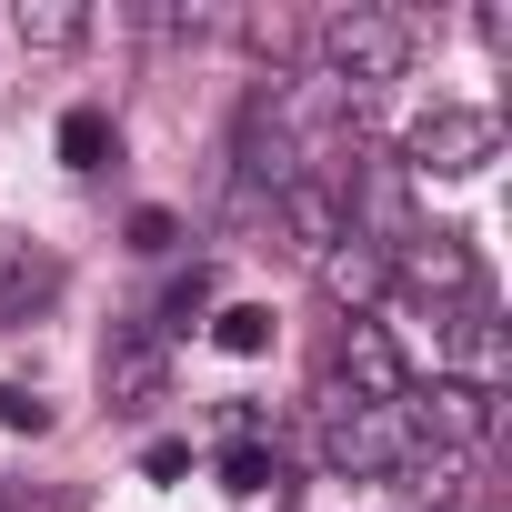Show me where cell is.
I'll return each instance as SVG.
<instances>
[{"instance_id": "cell-1", "label": "cell", "mask_w": 512, "mask_h": 512, "mask_svg": "<svg viewBox=\"0 0 512 512\" xmlns=\"http://www.w3.org/2000/svg\"><path fill=\"white\" fill-rule=\"evenodd\" d=\"M412 51H422V21L372 11V0H352V11H322V21H312V71H322L342 101L392 91V81L412 71Z\"/></svg>"}, {"instance_id": "cell-2", "label": "cell", "mask_w": 512, "mask_h": 512, "mask_svg": "<svg viewBox=\"0 0 512 512\" xmlns=\"http://www.w3.org/2000/svg\"><path fill=\"white\" fill-rule=\"evenodd\" d=\"M312 442H322V462L332 472H352V482H402L432 442L402 422V402H352L342 382L312 402Z\"/></svg>"}, {"instance_id": "cell-3", "label": "cell", "mask_w": 512, "mask_h": 512, "mask_svg": "<svg viewBox=\"0 0 512 512\" xmlns=\"http://www.w3.org/2000/svg\"><path fill=\"white\" fill-rule=\"evenodd\" d=\"M392 282H402L412 302H432V312H452V302H472V292H482L462 231H412V241L392 251Z\"/></svg>"}, {"instance_id": "cell-4", "label": "cell", "mask_w": 512, "mask_h": 512, "mask_svg": "<svg viewBox=\"0 0 512 512\" xmlns=\"http://www.w3.org/2000/svg\"><path fill=\"white\" fill-rule=\"evenodd\" d=\"M101 392H111V412H151V402L171 392V342H161L151 322H121V332L101 342Z\"/></svg>"}, {"instance_id": "cell-5", "label": "cell", "mask_w": 512, "mask_h": 512, "mask_svg": "<svg viewBox=\"0 0 512 512\" xmlns=\"http://www.w3.org/2000/svg\"><path fill=\"white\" fill-rule=\"evenodd\" d=\"M332 372H342V392H352V402H402V392H412V362H402V342H392L372 312H352V322H342Z\"/></svg>"}, {"instance_id": "cell-6", "label": "cell", "mask_w": 512, "mask_h": 512, "mask_svg": "<svg viewBox=\"0 0 512 512\" xmlns=\"http://www.w3.org/2000/svg\"><path fill=\"white\" fill-rule=\"evenodd\" d=\"M492 151H502V121H492V111H432V121L412 131L402 171H482Z\"/></svg>"}, {"instance_id": "cell-7", "label": "cell", "mask_w": 512, "mask_h": 512, "mask_svg": "<svg viewBox=\"0 0 512 512\" xmlns=\"http://www.w3.org/2000/svg\"><path fill=\"white\" fill-rule=\"evenodd\" d=\"M272 231H282L292 251H312V262H322V251H332V241H342L352 221H342V191H332L322 171H302V181H292V191L272 201Z\"/></svg>"}, {"instance_id": "cell-8", "label": "cell", "mask_w": 512, "mask_h": 512, "mask_svg": "<svg viewBox=\"0 0 512 512\" xmlns=\"http://www.w3.org/2000/svg\"><path fill=\"white\" fill-rule=\"evenodd\" d=\"M51 302H61V262H51L41 241H0V332H21Z\"/></svg>"}, {"instance_id": "cell-9", "label": "cell", "mask_w": 512, "mask_h": 512, "mask_svg": "<svg viewBox=\"0 0 512 512\" xmlns=\"http://www.w3.org/2000/svg\"><path fill=\"white\" fill-rule=\"evenodd\" d=\"M322 292H332L342 312H372V302L392 292V262H382L372 241H352V231H342V241L322 251Z\"/></svg>"}, {"instance_id": "cell-10", "label": "cell", "mask_w": 512, "mask_h": 512, "mask_svg": "<svg viewBox=\"0 0 512 512\" xmlns=\"http://www.w3.org/2000/svg\"><path fill=\"white\" fill-rule=\"evenodd\" d=\"M402 482H412L422 512H472V452H422Z\"/></svg>"}, {"instance_id": "cell-11", "label": "cell", "mask_w": 512, "mask_h": 512, "mask_svg": "<svg viewBox=\"0 0 512 512\" xmlns=\"http://www.w3.org/2000/svg\"><path fill=\"white\" fill-rule=\"evenodd\" d=\"M21 41H31V51H71V41H91V11H61V0H21Z\"/></svg>"}, {"instance_id": "cell-12", "label": "cell", "mask_w": 512, "mask_h": 512, "mask_svg": "<svg viewBox=\"0 0 512 512\" xmlns=\"http://www.w3.org/2000/svg\"><path fill=\"white\" fill-rule=\"evenodd\" d=\"M211 342H221V352H272V312H262V302H231V312L211 322Z\"/></svg>"}, {"instance_id": "cell-13", "label": "cell", "mask_w": 512, "mask_h": 512, "mask_svg": "<svg viewBox=\"0 0 512 512\" xmlns=\"http://www.w3.org/2000/svg\"><path fill=\"white\" fill-rule=\"evenodd\" d=\"M221 482H231V492H272V482H282V462H272L262 442H231V452H221Z\"/></svg>"}, {"instance_id": "cell-14", "label": "cell", "mask_w": 512, "mask_h": 512, "mask_svg": "<svg viewBox=\"0 0 512 512\" xmlns=\"http://www.w3.org/2000/svg\"><path fill=\"white\" fill-rule=\"evenodd\" d=\"M201 302H211V272L191 262V272L171 282V302H161V322H151V332H191V322H201Z\"/></svg>"}, {"instance_id": "cell-15", "label": "cell", "mask_w": 512, "mask_h": 512, "mask_svg": "<svg viewBox=\"0 0 512 512\" xmlns=\"http://www.w3.org/2000/svg\"><path fill=\"white\" fill-rule=\"evenodd\" d=\"M61 151H71L81 171H101V151H111V121H101V111H71V121H61Z\"/></svg>"}, {"instance_id": "cell-16", "label": "cell", "mask_w": 512, "mask_h": 512, "mask_svg": "<svg viewBox=\"0 0 512 512\" xmlns=\"http://www.w3.org/2000/svg\"><path fill=\"white\" fill-rule=\"evenodd\" d=\"M0 432H51V402L31 382H0Z\"/></svg>"}, {"instance_id": "cell-17", "label": "cell", "mask_w": 512, "mask_h": 512, "mask_svg": "<svg viewBox=\"0 0 512 512\" xmlns=\"http://www.w3.org/2000/svg\"><path fill=\"white\" fill-rule=\"evenodd\" d=\"M221 432H231V442H262V432H272V412H262V402H231V412H221Z\"/></svg>"}, {"instance_id": "cell-18", "label": "cell", "mask_w": 512, "mask_h": 512, "mask_svg": "<svg viewBox=\"0 0 512 512\" xmlns=\"http://www.w3.org/2000/svg\"><path fill=\"white\" fill-rule=\"evenodd\" d=\"M131 241H141V251H171V241H181V221H171V211H141V221H131Z\"/></svg>"}]
</instances>
